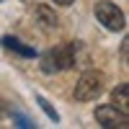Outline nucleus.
Here are the masks:
<instances>
[{
    "label": "nucleus",
    "instance_id": "nucleus-7",
    "mask_svg": "<svg viewBox=\"0 0 129 129\" xmlns=\"http://www.w3.org/2000/svg\"><path fill=\"white\" fill-rule=\"evenodd\" d=\"M3 47L10 49V52H16V54H21V57H36V49L23 44V41L16 39V36H3Z\"/></svg>",
    "mask_w": 129,
    "mask_h": 129
},
{
    "label": "nucleus",
    "instance_id": "nucleus-11",
    "mask_svg": "<svg viewBox=\"0 0 129 129\" xmlns=\"http://www.w3.org/2000/svg\"><path fill=\"white\" fill-rule=\"evenodd\" d=\"M54 3H57V5H72L75 0H54Z\"/></svg>",
    "mask_w": 129,
    "mask_h": 129
},
{
    "label": "nucleus",
    "instance_id": "nucleus-9",
    "mask_svg": "<svg viewBox=\"0 0 129 129\" xmlns=\"http://www.w3.org/2000/svg\"><path fill=\"white\" fill-rule=\"evenodd\" d=\"M36 103L41 106V109H44V114L49 116L52 121H57V119H59V116H57V111H54V109H52V106H49V101H47V98H41V95H39V98H36Z\"/></svg>",
    "mask_w": 129,
    "mask_h": 129
},
{
    "label": "nucleus",
    "instance_id": "nucleus-6",
    "mask_svg": "<svg viewBox=\"0 0 129 129\" xmlns=\"http://www.w3.org/2000/svg\"><path fill=\"white\" fill-rule=\"evenodd\" d=\"M34 16H36V21H39L41 28H47V31L57 28V16H54V10H52L49 5H36L34 8Z\"/></svg>",
    "mask_w": 129,
    "mask_h": 129
},
{
    "label": "nucleus",
    "instance_id": "nucleus-4",
    "mask_svg": "<svg viewBox=\"0 0 129 129\" xmlns=\"http://www.w3.org/2000/svg\"><path fill=\"white\" fill-rule=\"evenodd\" d=\"M95 121H98L101 126H129V116L121 114V111H116L111 103H103L95 109Z\"/></svg>",
    "mask_w": 129,
    "mask_h": 129
},
{
    "label": "nucleus",
    "instance_id": "nucleus-1",
    "mask_svg": "<svg viewBox=\"0 0 129 129\" xmlns=\"http://www.w3.org/2000/svg\"><path fill=\"white\" fill-rule=\"evenodd\" d=\"M80 54H85L83 47H80V41H67V44L54 47V49H49L47 54H41V70H44L47 75L70 70V67H75V64H80L78 62Z\"/></svg>",
    "mask_w": 129,
    "mask_h": 129
},
{
    "label": "nucleus",
    "instance_id": "nucleus-8",
    "mask_svg": "<svg viewBox=\"0 0 129 129\" xmlns=\"http://www.w3.org/2000/svg\"><path fill=\"white\" fill-rule=\"evenodd\" d=\"M8 114L13 116V124H16V126H21V129H31V126H34V121H31V119H26L23 114H18V111H10V109H8Z\"/></svg>",
    "mask_w": 129,
    "mask_h": 129
},
{
    "label": "nucleus",
    "instance_id": "nucleus-5",
    "mask_svg": "<svg viewBox=\"0 0 129 129\" xmlns=\"http://www.w3.org/2000/svg\"><path fill=\"white\" fill-rule=\"evenodd\" d=\"M111 106L116 111H121L129 116V85L121 83V85H116V90L111 93Z\"/></svg>",
    "mask_w": 129,
    "mask_h": 129
},
{
    "label": "nucleus",
    "instance_id": "nucleus-12",
    "mask_svg": "<svg viewBox=\"0 0 129 129\" xmlns=\"http://www.w3.org/2000/svg\"><path fill=\"white\" fill-rule=\"evenodd\" d=\"M0 3H3V0H0Z\"/></svg>",
    "mask_w": 129,
    "mask_h": 129
},
{
    "label": "nucleus",
    "instance_id": "nucleus-3",
    "mask_svg": "<svg viewBox=\"0 0 129 129\" xmlns=\"http://www.w3.org/2000/svg\"><path fill=\"white\" fill-rule=\"evenodd\" d=\"M95 18H98L101 23H103V28H109V31H121L126 26L121 8H116V3H111V0H101V3H95Z\"/></svg>",
    "mask_w": 129,
    "mask_h": 129
},
{
    "label": "nucleus",
    "instance_id": "nucleus-2",
    "mask_svg": "<svg viewBox=\"0 0 129 129\" xmlns=\"http://www.w3.org/2000/svg\"><path fill=\"white\" fill-rule=\"evenodd\" d=\"M103 72L98 70H88V72H83L80 75V80L75 83V101H93V98H98L101 90H103Z\"/></svg>",
    "mask_w": 129,
    "mask_h": 129
},
{
    "label": "nucleus",
    "instance_id": "nucleus-10",
    "mask_svg": "<svg viewBox=\"0 0 129 129\" xmlns=\"http://www.w3.org/2000/svg\"><path fill=\"white\" fill-rule=\"evenodd\" d=\"M8 109H10V106H8V103H5L3 98H0V119H3V116L8 114Z\"/></svg>",
    "mask_w": 129,
    "mask_h": 129
}]
</instances>
